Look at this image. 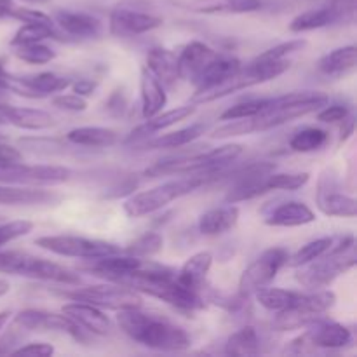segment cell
Segmentation results:
<instances>
[{
    "label": "cell",
    "mask_w": 357,
    "mask_h": 357,
    "mask_svg": "<svg viewBox=\"0 0 357 357\" xmlns=\"http://www.w3.org/2000/svg\"><path fill=\"white\" fill-rule=\"evenodd\" d=\"M356 265V241L354 236H347L337 248H331L328 253L317 260L300 267L296 281L309 289L328 288L342 274L354 268Z\"/></svg>",
    "instance_id": "cell-7"
},
{
    "label": "cell",
    "mask_w": 357,
    "mask_h": 357,
    "mask_svg": "<svg viewBox=\"0 0 357 357\" xmlns=\"http://www.w3.org/2000/svg\"><path fill=\"white\" fill-rule=\"evenodd\" d=\"M52 105L66 112H84L87 108V101L79 94H59L52 98Z\"/></svg>",
    "instance_id": "cell-50"
},
{
    "label": "cell",
    "mask_w": 357,
    "mask_h": 357,
    "mask_svg": "<svg viewBox=\"0 0 357 357\" xmlns=\"http://www.w3.org/2000/svg\"><path fill=\"white\" fill-rule=\"evenodd\" d=\"M275 164L274 162H257L248 166L246 169L241 174H237L236 181L230 187V190L227 192L225 202L229 204H237V202L250 201V199L258 197V195L265 194L267 187H265V181H267L268 174L274 173Z\"/></svg>",
    "instance_id": "cell-17"
},
{
    "label": "cell",
    "mask_w": 357,
    "mask_h": 357,
    "mask_svg": "<svg viewBox=\"0 0 357 357\" xmlns=\"http://www.w3.org/2000/svg\"><path fill=\"white\" fill-rule=\"evenodd\" d=\"M117 284H124L135 291L162 300L180 312L190 314L204 309V298L201 296V291L181 286L176 281V271L152 264V261H149L135 274L124 278Z\"/></svg>",
    "instance_id": "cell-3"
},
{
    "label": "cell",
    "mask_w": 357,
    "mask_h": 357,
    "mask_svg": "<svg viewBox=\"0 0 357 357\" xmlns=\"http://www.w3.org/2000/svg\"><path fill=\"white\" fill-rule=\"evenodd\" d=\"M14 7H16L14 0H0V20H6V17H9Z\"/></svg>",
    "instance_id": "cell-54"
},
{
    "label": "cell",
    "mask_w": 357,
    "mask_h": 357,
    "mask_svg": "<svg viewBox=\"0 0 357 357\" xmlns=\"http://www.w3.org/2000/svg\"><path fill=\"white\" fill-rule=\"evenodd\" d=\"M10 20H17L21 23H54L49 14L42 13L38 9H28V7H14L10 13Z\"/></svg>",
    "instance_id": "cell-48"
},
{
    "label": "cell",
    "mask_w": 357,
    "mask_h": 357,
    "mask_svg": "<svg viewBox=\"0 0 357 357\" xmlns=\"http://www.w3.org/2000/svg\"><path fill=\"white\" fill-rule=\"evenodd\" d=\"M9 289H10L9 282H7L6 279H0V298H2L3 295H7V293H9Z\"/></svg>",
    "instance_id": "cell-56"
},
{
    "label": "cell",
    "mask_w": 357,
    "mask_h": 357,
    "mask_svg": "<svg viewBox=\"0 0 357 357\" xmlns=\"http://www.w3.org/2000/svg\"><path fill=\"white\" fill-rule=\"evenodd\" d=\"M291 66L289 59H279V61H267V59L255 58L253 61L248 63L246 66H241L237 73L232 77L220 82L218 86L211 87L206 91H197L192 96V105H204L211 103V101L222 100V98L229 96V94L237 93V91L248 89V87L258 86V84L268 82V80L278 79L279 75L286 72Z\"/></svg>",
    "instance_id": "cell-6"
},
{
    "label": "cell",
    "mask_w": 357,
    "mask_h": 357,
    "mask_svg": "<svg viewBox=\"0 0 357 357\" xmlns=\"http://www.w3.org/2000/svg\"><path fill=\"white\" fill-rule=\"evenodd\" d=\"M331 248H333V239H331V237H321V239L310 241L305 246L300 248L295 255L288 257L286 265L291 268H300L303 267V265L310 264V261L317 260L319 257H323V255L328 253Z\"/></svg>",
    "instance_id": "cell-41"
},
{
    "label": "cell",
    "mask_w": 357,
    "mask_h": 357,
    "mask_svg": "<svg viewBox=\"0 0 357 357\" xmlns=\"http://www.w3.org/2000/svg\"><path fill=\"white\" fill-rule=\"evenodd\" d=\"M328 103V96L317 91H295L282 96L267 98V105L257 115L248 119L225 121V124L213 131V138H230V136L251 135V132L268 131L282 124L305 117L319 110Z\"/></svg>",
    "instance_id": "cell-1"
},
{
    "label": "cell",
    "mask_w": 357,
    "mask_h": 357,
    "mask_svg": "<svg viewBox=\"0 0 357 357\" xmlns=\"http://www.w3.org/2000/svg\"><path fill=\"white\" fill-rule=\"evenodd\" d=\"M10 354L14 356H35V357H49L54 354V347L44 342H35V344H28L24 347L16 349V351H10Z\"/></svg>",
    "instance_id": "cell-51"
},
{
    "label": "cell",
    "mask_w": 357,
    "mask_h": 357,
    "mask_svg": "<svg viewBox=\"0 0 357 357\" xmlns=\"http://www.w3.org/2000/svg\"><path fill=\"white\" fill-rule=\"evenodd\" d=\"M206 132L204 124H192L188 128L178 129V131L167 132V135L160 136H150V138L143 139L139 145L145 150H162V149H180V146L188 145L194 139H197L199 136H202Z\"/></svg>",
    "instance_id": "cell-33"
},
{
    "label": "cell",
    "mask_w": 357,
    "mask_h": 357,
    "mask_svg": "<svg viewBox=\"0 0 357 357\" xmlns=\"http://www.w3.org/2000/svg\"><path fill=\"white\" fill-rule=\"evenodd\" d=\"M303 337L312 351L316 349L335 351V349H344L352 344L351 330L338 323H317L316 321V326L310 328Z\"/></svg>",
    "instance_id": "cell-22"
},
{
    "label": "cell",
    "mask_w": 357,
    "mask_h": 357,
    "mask_svg": "<svg viewBox=\"0 0 357 357\" xmlns=\"http://www.w3.org/2000/svg\"><path fill=\"white\" fill-rule=\"evenodd\" d=\"M357 65V47L356 45H344V47L333 49L324 54L317 63L321 73L330 77H340L352 72Z\"/></svg>",
    "instance_id": "cell-34"
},
{
    "label": "cell",
    "mask_w": 357,
    "mask_h": 357,
    "mask_svg": "<svg viewBox=\"0 0 357 357\" xmlns=\"http://www.w3.org/2000/svg\"><path fill=\"white\" fill-rule=\"evenodd\" d=\"M213 265V255L209 251H201L188 258L183 267L176 272V281L185 288L201 291L202 284L206 281L209 268Z\"/></svg>",
    "instance_id": "cell-30"
},
{
    "label": "cell",
    "mask_w": 357,
    "mask_h": 357,
    "mask_svg": "<svg viewBox=\"0 0 357 357\" xmlns=\"http://www.w3.org/2000/svg\"><path fill=\"white\" fill-rule=\"evenodd\" d=\"M61 312L68 316L77 326L82 328L86 333L100 335L101 337V335H108L112 330L110 319L105 316L103 310L94 305H89V303L72 300V303L63 305Z\"/></svg>",
    "instance_id": "cell-21"
},
{
    "label": "cell",
    "mask_w": 357,
    "mask_h": 357,
    "mask_svg": "<svg viewBox=\"0 0 357 357\" xmlns=\"http://www.w3.org/2000/svg\"><path fill=\"white\" fill-rule=\"evenodd\" d=\"M330 139V135L319 128H303L289 139V149L296 153H309L323 149Z\"/></svg>",
    "instance_id": "cell-40"
},
{
    "label": "cell",
    "mask_w": 357,
    "mask_h": 357,
    "mask_svg": "<svg viewBox=\"0 0 357 357\" xmlns=\"http://www.w3.org/2000/svg\"><path fill=\"white\" fill-rule=\"evenodd\" d=\"M188 10L201 14H246L261 7L260 0H188Z\"/></svg>",
    "instance_id": "cell-29"
},
{
    "label": "cell",
    "mask_w": 357,
    "mask_h": 357,
    "mask_svg": "<svg viewBox=\"0 0 357 357\" xmlns=\"http://www.w3.org/2000/svg\"><path fill=\"white\" fill-rule=\"evenodd\" d=\"M356 16V0H328L324 6L314 7L298 14L289 23V30L295 33L319 30L333 24L349 23Z\"/></svg>",
    "instance_id": "cell-14"
},
{
    "label": "cell",
    "mask_w": 357,
    "mask_h": 357,
    "mask_svg": "<svg viewBox=\"0 0 357 357\" xmlns=\"http://www.w3.org/2000/svg\"><path fill=\"white\" fill-rule=\"evenodd\" d=\"M139 93H142V115L145 119L153 117L166 107L167 96L164 91V84L146 66L142 70Z\"/></svg>",
    "instance_id": "cell-28"
},
{
    "label": "cell",
    "mask_w": 357,
    "mask_h": 357,
    "mask_svg": "<svg viewBox=\"0 0 357 357\" xmlns=\"http://www.w3.org/2000/svg\"><path fill=\"white\" fill-rule=\"evenodd\" d=\"M21 159H23V155H21L20 150L7 145V143H3L2 139H0V160H21Z\"/></svg>",
    "instance_id": "cell-53"
},
{
    "label": "cell",
    "mask_w": 357,
    "mask_h": 357,
    "mask_svg": "<svg viewBox=\"0 0 357 357\" xmlns=\"http://www.w3.org/2000/svg\"><path fill=\"white\" fill-rule=\"evenodd\" d=\"M119 253L108 255V257H100V258H91L87 260L89 264L80 265V271H86L89 274L98 275V278H103L107 281L112 282H121L122 279L128 278V275L135 274L136 271L145 267L149 264V260L145 258H136L131 255H126V257H117Z\"/></svg>",
    "instance_id": "cell-18"
},
{
    "label": "cell",
    "mask_w": 357,
    "mask_h": 357,
    "mask_svg": "<svg viewBox=\"0 0 357 357\" xmlns=\"http://www.w3.org/2000/svg\"><path fill=\"white\" fill-rule=\"evenodd\" d=\"M38 248L49 251V253L59 255V257L68 258H91L108 257V255L119 253V246L107 243V241L87 239V237L77 236H44L35 241Z\"/></svg>",
    "instance_id": "cell-13"
},
{
    "label": "cell",
    "mask_w": 357,
    "mask_h": 357,
    "mask_svg": "<svg viewBox=\"0 0 357 357\" xmlns=\"http://www.w3.org/2000/svg\"><path fill=\"white\" fill-rule=\"evenodd\" d=\"M316 220L312 209L302 201H286L279 204L271 215L267 216L265 223L271 227H284V229H291V227H302L309 225Z\"/></svg>",
    "instance_id": "cell-25"
},
{
    "label": "cell",
    "mask_w": 357,
    "mask_h": 357,
    "mask_svg": "<svg viewBox=\"0 0 357 357\" xmlns=\"http://www.w3.org/2000/svg\"><path fill=\"white\" fill-rule=\"evenodd\" d=\"M195 114V105H185V107H176L173 108V110H167L164 112V114H157L153 115V117L150 119H145V124L138 126V128L135 129V131L129 135L128 138V143H142L143 139H146L149 136L155 135V132L159 131H164V129L171 128V126L178 124V122H183L187 121L188 117H192V115Z\"/></svg>",
    "instance_id": "cell-23"
},
{
    "label": "cell",
    "mask_w": 357,
    "mask_h": 357,
    "mask_svg": "<svg viewBox=\"0 0 357 357\" xmlns=\"http://www.w3.org/2000/svg\"><path fill=\"white\" fill-rule=\"evenodd\" d=\"M14 54L21 59V61L28 63V65H45L51 63L56 58V51H52L49 45L42 44V42H33V44H23L16 45Z\"/></svg>",
    "instance_id": "cell-42"
},
{
    "label": "cell",
    "mask_w": 357,
    "mask_h": 357,
    "mask_svg": "<svg viewBox=\"0 0 357 357\" xmlns=\"http://www.w3.org/2000/svg\"><path fill=\"white\" fill-rule=\"evenodd\" d=\"M52 20L63 33L75 38H98L103 31V23L96 16L80 10H56Z\"/></svg>",
    "instance_id": "cell-20"
},
{
    "label": "cell",
    "mask_w": 357,
    "mask_h": 357,
    "mask_svg": "<svg viewBox=\"0 0 357 357\" xmlns=\"http://www.w3.org/2000/svg\"><path fill=\"white\" fill-rule=\"evenodd\" d=\"M310 180L309 173H271L268 174L265 187L267 192L271 190H298V188L305 187Z\"/></svg>",
    "instance_id": "cell-43"
},
{
    "label": "cell",
    "mask_w": 357,
    "mask_h": 357,
    "mask_svg": "<svg viewBox=\"0 0 357 357\" xmlns=\"http://www.w3.org/2000/svg\"><path fill=\"white\" fill-rule=\"evenodd\" d=\"M117 323L131 340L153 351L180 352L192 345L190 335L183 328L166 317L143 312L142 307L117 310Z\"/></svg>",
    "instance_id": "cell-2"
},
{
    "label": "cell",
    "mask_w": 357,
    "mask_h": 357,
    "mask_svg": "<svg viewBox=\"0 0 357 357\" xmlns=\"http://www.w3.org/2000/svg\"><path fill=\"white\" fill-rule=\"evenodd\" d=\"M59 195L54 192L42 190V188L13 187V185L0 183V204L7 206H30L45 204V202L58 201Z\"/></svg>",
    "instance_id": "cell-32"
},
{
    "label": "cell",
    "mask_w": 357,
    "mask_h": 357,
    "mask_svg": "<svg viewBox=\"0 0 357 357\" xmlns=\"http://www.w3.org/2000/svg\"><path fill=\"white\" fill-rule=\"evenodd\" d=\"M307 45V40L303 38H296V40L282 42V44L274 45V47L267 49L265 52H261L260 56H257L258 59H267V61H279V59H288L291 54L302 51Z\"/></svg>",
    "instance_id": "cell-46"
},
{
    "label": "cell",
    "mask_w": 357,
    "mask_h": 357,
    "mask_svg": "<svg viewBox=\"0 0 357 357\" xmlns=\"http://www.w3.org/2000/svg\"><path fill=\"white\" fill-rule=\"evenodd\" d=\"M288 251L284 248H268L265 250L246 271L241 274L239 279V296L250 298L255 293L260 291L265 286H271V282L278 278L279 271L288 261Z\"/></svg>",
    "instance_id": "cell-12"
},
{
    "label": "cell",
    "mask_w": 357,
    "mask_h": 357,
    "mask_svg": "<svg viewBox=\"0 0 357 357\" xmlns=\"http://www.w3.org/2000/svg\"><path fill=\"white\" fill-rule=\"evenodd\" d=\"M33 230V223L28 220H14V222L0 223V248L20 237L28 236Z\"/></svg>",
    "instance_id": "cell-47"
},
{
    "label": "cell",
    "mask_w": 357,
    "mask_h": 357,
    "mask_svg": "<svg viewBox=\"0 0 357 357\" xmlns=\"http://www.w3.org/2000/svg\"><path fill=\"white\" fill-rule=\"evenodd\" d=\"M335 302H337V295L330 289H317L309 295L302 293L289 309L278 312L272 326L278 331H293L310 326L316 323L321 314L328 312L335 305Z\"/></svg>",
    "instance_id": "cell-9"
},
{
    "label": "cell",
    "mask_w": 357,
    "mask_h": 357,
    "mask_svg": "<svg viewBox=\"0 0 357 357\" xmlns=\"http://www.w3.org/2000/svg\"><path fill=\"white\" fill-rule=\"evenodd\" d=\"M2 114L6 124L14 128L26 129V131H44V129L54 128L56 119L47 112L40 108H26V107H10L2 105Z\"/></svg>",
    "instance_id": "cell-24"
},
{
    "label": "cell",
    "mask_w": 357,
    "mask_h": 357,
    "mask_svg": "<svg viewBox=\"0 0 357 357\" xmlns=\"http://www.w3.org/2000/svg\"><path fill=\"white\" fill-rule=\"evenodd\" d=\"M65 298L75 300V302L89 303V305L98 307V309L108 310H124V309H136L143 305L142 295L135 289L128 288L124 284L117 286H87V288H75L72 291L63 289L58 291Z\"/></svg>",
    "instance_id": "cell-10"
},
{
    "label": "cell",
    "mask_w": 357,
    "mask_h": 357,
    "mask_svg": "<svg viewBox=\"0 0 357 357\" xmlns=\"http://www.w3.org/2000/svg\"><path fill=\"white\" fill-rule=\"evenodd\" d=\"M162 17L132 7L119 6L110 13L108 30L117 38H131L162 26Z\"/></svg>",
    "instance_id": "cell-15"
},
{
    "label": "cell",
    "mask_w": 357,
    "mask_h": 357,
    "mask_svg": "<svg viewBox=\"0 0 357 357\" xmlns=\"http://www.w3.org/2000/svg\"><path fill=\"white\" fill-rule=\"evenodd\" d=\"M164 246V239L160 234L157 232H146L143 236H139L138 239L132 241L128 248H126V253L131 255L136 258H150L153 255L159 253Z\"/></svg>",
    "instance_id": "cell-44"
},
{
    "label": "cell",
    "mask_w": 357,
    "mask_h": 357,
    "mask_svg": "<svg viewBox=\"0 0 357 357\" xmlns=\"http://www.w3.org/2000/svg\"><path fill=\"white\" fill-rule=\"evenodd\" d=\"M349 114H351V110H349V107H345V105L326 103L324 107H321L319 114H317V121L328 122V124H330V122H342L349 117Z\"/></svg>",
    "instance_id": "cell-49"
},
{
    "label": "cell",
    "mask_w": 357,
    "mask_h": 357,
    "mask_svg": "<svg viewBox=\"0 0 357 357\" xmlns=\"http://www.w3.org/2000/svg\"><path fill=\"white\" fill-rule=\"evenodd\" d=\"M70 86L73 87V93L79 96H91L96 91L98 84L91 79H79L77 82H72Z\"/></svg>",
    "instance_id": "cell-52"
},
{
    "label": "cell",
    "mask_w": 357,
    "mask_h": 357,
    "mask_svg": "<svg viewBox=\"0 0 357 357\" xmlns=\"http://www.w3.org/2000/svg\"><path fill=\"white\" fill-rule=\"evenodd\" d=\"M72 169L54 164H23L0 160V183L3 185H59L72 178Z\"/></svg>",
    "instance_id": "cell-11"
},
{
    "label": "cell",
    "mask_w": 357,
    "mask_h": 357,
    "mask_svg": "<svg viewBox=\"0 0 357 357\" xmlns=\"http://www.w3.org/2000/svg\"><path fill=\"white\" fill-rule=\"evenodd\" d=\"M319 209L328 216H340V218H354L357 215V202L354 197L345 194H321Z\"/></svg>",
    "instance_id": "cell-39"
},
{
    "label": "cell",
    "mask_w": 357,
    "mask_h": 357,
    "mask_svg": "<svg viewBox=\"0 0 357 357\" xmlns=\"http://www.w3.org/2000/svg\"><path fill=\"white\" fill-rule=\"evenodd\" d=\"M218 56V52L209 47L204 42L194 40L181 49L176 56V73L178 79L194 82L199 73Z\"/></svg>",
    "instance_id": "cell-19"
},
{
    "label": "cell",
    "mask_w": 357,
    "mask_h": 357,
    "mask_svg": "<svg viewBox=\"0 0 357 357\" xmlns=\"http://www.w3.org/2000/svg\"><path fill=\"white\" fill-rule=\"evenodd\" d=\"M243 153V146L236 145H223L220 149H213L209 152L192 153V155L176 157V159H167L155 162L152 167L145 171L146 176H188V174H201V173H223L229 164L237 160Z\"/></svg>",
    "instance_id": "cell-5"
},
{
    "label": "cell",
    "mask_w": 357,
    "mask_h": 357,
    "mask_svg": "<svg viewBox=\"0 0 357 357\" xmlns=\"http://www.w3.org/2000/svg\"><path fill=\"white\" fill-rule=\"evenodd\" d=\"M302 293L298 291H289V289H281V288H261L260 291L255 293L257 296V302L260 303L264 309L271 310V312H282V310L289 309L296 300L300 298Z\"/></svg>",
    "instance_id": "cell-38"
},
{
    "label": "cell",
    "mask_w": 357,
    "mask_h": 357,
    "mask_svg": "<svg viewBox=\"0 0 357 357\" xmlns=\"http://www.w3.org/2000/svg\"><path fill=\"white\" fill-rule=\"evenodd\" d=\"M9 317H10L9 310H2V312H0V331L3 330V326H6V324H7Z\"/></svg>",
    "instance_id": "cell-55"
},
{
    "label": "cell",
    "mask_w": 357,
    "mask_h": 357,
    "mask_svg": "<svg viewBox=\"0 0 357 357\" xmlns=\"http://www.w3.org/2000/svg\"><path fill=\"white\" fill-rule=\"evenodd\" d=\"M261 352V338L253 326H244L232 333L225 344L229 356H257Z\"/></svg>",
    "instance_id": "cell-36"
},
{
    "label": "cell",
    "mask_w": 357,
    "mask_h": 357,
    "mask_svg": "<svg viewBox=\"0 0 357 357\" xmlns=\"http://www.w3.org/2000/svg\"><path fill=\"white\" fill-rule=\"evenodd\" d=\"M267 105V98L264 100H248L243 103H237L234 107L227 108L222 115H220V121H236V119H248L257 115L258 112H261Z\"/></svg>",
    "instance_id": "cell-45"
},
{
    "label": "cell",
    "mask_w": 357,
    "mask_h": 357,
    "mask_svg": "<svg viewBox=\"0 0 357 357\" xmlns=\"http://www.w3.org/2000/svg\"><path fill=\"white\" fill-rule=\"evenodd\" d=\"M222 173H201V174H188V176L180 178V180H171L166 183L153 187L150 190L139 192L129 197L124 202V213L129 218H142V216L152 215V213L160 211L171 204L176 199L204 187L209 181L218 180Z\"/></svg>",
    "instance_id": "cell-4"
},
{
    "label": "cell",
    "mask_w": 357,
    "mask_h": 357,
    "mask_svg": "<svg viewBox=\"0 0 357 357\" xmlns=\"http://www.w3.org/2000/svg\"><path fill=\"white\" fill-rule=\"evenodd\" d=\"M16 324L28 331H59V333L70 335L75 340L86 342V331L77 326L65 314L26 309L17 314Z\"/></svg>",
    "instance_id": "cell-16"
},
{
    "label": "cell",
    "mask_w": 357,
    "mask_h": 357,
    "mask_svg": "<svg viewBox=\"0 0 357 357\" xmlns=\"http://www.w3.org/2000/svg\"><path fill=\"white\" fill-rule=\"evenodd\" d=\"M146 68L162 84H173L178 79L176 54L169 49L152 47L146 54Z\"/></svg>",
    "instance_id": "cell-35"
},
{
    "label": "cell",
    "mask_w": 357,
    "mask_h": 357,
    "mask_svg": "<svg viewBox=\"0 0 357 357\" xmlns=\"http://www.w3.org/2000/svg\"><path fill=\"white\" fill-rule=\"evenodd\" d=\"M66 142L77 146H89V149H107L119 142L117 131L110 128H98V126H84L66 132Z\"/></svg>",
    "instance_id": "cell-31"
},
{
    "label": "cell",
    "mask_w": 357,
    "mask_h": 357,
    "mask_svg": "<svg viewBox=\"0 0 357 357\" xmlns=\"http://www.w3.org/2000/svg\"><path fill=\"white\" fill-rule=\"evenodd\" d=\"M26 2H31V3H45V2H49V0H26Z\"/></svg>",
    "instance_id": "cell-57"
},
{
    "label": "cell",
    "mask_w": 357,
    "mask_h": 357,
    "mask_svg": "<svg viewBox=\"0 0 357 357\" xmlns=\"http://www.w3.org/2000/svg\"><path fill=\"white\" fill-rule=\"evenodd\" d=\"M239 208L234 204L227 202L225 206H220V208H213L209 211H206L204 215H201L199 218V232L202 236H222V234L229 232L239 222Z\"/></svg>",
    "instance_id": "cell-26"
},
{
    "label": "cell",
    "mask_w": 357,
    "mask_h": 357,
    "mask_svg": "<svg viewBox=\"0 0 357 357\" xmlns=\"http://www.w3.org/2000/svg\"><path fill=\"white\" fill-rule=\"evenodd\" d=\"M47 38H58L63 40L61 31L58 30L56 23H24L20 30L14 33L10 45L16 47V45L23 44H33V42H44Z\"/></svg>",
    "instance_id": "cell-37"
},
{
    "label": "cell",
    "mask_w": 357,
    "mask_h": 357,
    "mask_svg": "<svg viewBox=\"0 0 357 357\" xmlns=\"http://www.w3.org/2000/svg\"><path fill=\"white\" fill-rule=\"evenodd\" d=\"M0 274L21 275V278L58 282V284L65 286L80 282V275L75 272L51 260L24 253V251H0Z\"/></svg>",
    "instance_id": "cell-8"
},
{
    "label": "cell",
    "mask_w": 357,
    "mask_h": 357,
    "mask_svg": "<svg viewBox=\"0 0 357 357\" xmlns=\"http://www.w3.org/2000/svg\"><path fill=\"white\" fill-rule=\"evenodd\" d=\"M241 66H243V63L237 58L218 54L201 73H199L197 79L192 82L195 86V93H197V91H206L218 86L220 82H223L225 79L232 77L234 73L239 72Z\"/></svg>",
    "instance_id": "cell-27"
}]
</instances>
